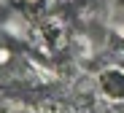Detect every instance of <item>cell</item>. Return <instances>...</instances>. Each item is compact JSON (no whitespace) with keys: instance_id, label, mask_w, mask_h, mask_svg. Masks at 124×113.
I'll return each mask as SVG.
<instances>
[{"instance_id":"1","label":"cell","mask_w":124,"mask_h":113,"mask_svg":"<svg viewBox=\"0 0 124 113\" xmlns=\"http://www.w3.org/2000/svg\"><path fill=\"white\" fill-rule=\"evenodd\" d=\"M11 62V49L8 46H0V67H6Z\"/></svg>"}]
</instances>
